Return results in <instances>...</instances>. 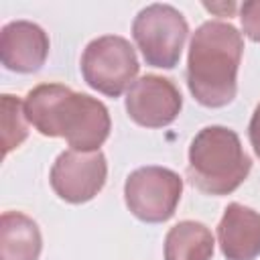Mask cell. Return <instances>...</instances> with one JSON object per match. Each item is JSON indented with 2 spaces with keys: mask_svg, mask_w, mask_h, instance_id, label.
Masks as SVG:
<instances>
[{
  "mask_svg": "<svg viewBox=\"0 0 260 260\" xmlns=\"http://www.w3.org/2000/svg\"><path fill=\"white\" fill-rule=\"evenodd\" d=\"M24 114L43 136L65 138L71 150L93 152L108 140L112 120L108 108L63 83H41L26 93Z\"/></svg>",
  "mask_w": 260,
  "mask_h": 260,
  "instance_id": "1",
  "label": "cell"
},
{
  "mask_svg": "<svg viewBox=\"0 0 260 260\" xmlns=\"http://www.w3.org/2000/svg\"><path fill=\"white\" fill-rule=\"evenodd\" d=\"M244 53L242 32L223 20L203 22L191 37L187 87L205 108H223L238 93V69Z\"/></svg>",
  "mask_w": 260,
  "mask_h": 260,
  "instance_id": "2",
  "label": "cell"
},
{
  "mask_svg": "<svg viewBox=\"0 0 260 260\" xmlns=\"http://www.w3.org/2000/svg\"><path fill=\"white\" fill-rule=\"evenodd\" d=\"M250 169L252 160L240 136L225 126H205L191 140L187 173L191 183L207 195L234 193Z\"/></svg>",
  "mask_w": 260,
  "mask_h": 260,
  "instance_id": "3",
  "label": "cell"
},
{
  "mask_svg": "<svg viewBox=\"0 0 260 260\" xmlns=\"http://www.w3.org/2000/svg\"><path fill=\"white\" fill-rule=\"evenodd\" d=\"M189 35L185 16L171 4H150L142 8L132 22V37L146 65L173 69Z\"/></svg>",
  "mask_w": 260,
  "mask_h": 260,
  "instance_id": "4",
  "label": "cell"
},
{
  "mask_svg": "<svg viewBox=\"0 0 260 260\" xmlns=\"http://www.w3.org/2000/svg\"><path fill=\"white\" fill-rule=\"evenodd\" d=\"M83 81L110 98L122 95L138 75V57L130 41L118 35H104L93 39L81 55Z\"/></svg>",
  "mask_w": 260,
  "mask_h": 260,
  "instance_id": "5",
  "label": "cell"
},
{
  "mask_svg": "<svg viewBox=\"0 0 260 260\" xmlns=\"http://www.w3.org/2000/svg\"><path fill=\"white\" fill-rule=\"evenodd\" d=\"M183 179L165 167H140L124 183V201L134 217L146 223H162L175 215L181 201Z\"/></svg>",
  "mask_w": 260,
  "mask_h": 260,
  "instance_id": "6",
  "label": "cell"
},
{
  "mask_svg": "<svg viewBox=\"0 0 260 260\" xmlns=\"http://www.w3.org/2000/svg\"><path fill=\"white\" fill-rule=\"evenodd\" d=\"M51 187L67 203H85L93 199L106 185L108 162L102 150L79 152L65 150L51 169Z\"/></svg>",
  "mask_w": 260,
  "mask_h": 260,
  "instance_id": "7",
  "label": "cell"
},
{
  "mask_svg": "<svg viewBox=\"0 0 260 260\" xmlns=\"http://www.w3.org/2000/svg\"><path fill=\"white\" fill-rule=\"evenodd\" d=\"M183 108V98L177 85L160 75H142L126 93L128 116L144 128H162L177 120Z\"/></svg>",
  "mask_w": 260,
  "mask_h": 260,
  "instance_id": "8",
  "label": "cell"
},
{
  "mask_svg": "<svg viewBox=\"0 0 260 260\" xmlns=\"http://www.w3.org/2000/svg\"><path fill=\"white\" fill-rule=\"evenodd\" d=\"M49 55L47 32L30 20H12L0 32L2 65L16 73L39 71Z\"/></svg>",
  "mask_w": 260,
  "mask_h": 260,
  "instance_id": "9",
  "label": "cell"
},
{
  "mask_svg": "<svg viewBox=\"0 0 260 260\" xmlns=\"http://www.w3.org/2000/svg\"><path fill=\"white\" fill-rule=\"evenodd\" d=\"M217 242L225 260H254L260 256V213L230 203L217 225Z\"/></svg>",
  "mask_w": 260,
  "mask_h": 260,
  "instance_id": "10",
  "label": "cell"
},
{
  "mask_svg": "<svg viewBox=\"0 0 260 260\" xmlns=\"http://www.w3.org/2000/svg\"><path fill=\"white\" fill-rule=\"evenodd\" d=\"M43 250L41 230L20 211H4L0 217V260H39Z\"/></svg>",
  "mask_w": 260,
  "mask_h": 260,
  "instance_id": "11",
  "label": "cell"
},
{
  "mask_svg": "<svg viewBox=\"0 0 260 260\" xmlns=\"http://www.w3.org/2000/svg\"><path fill=\"white\" fill-rule=\"evenodd\" d=\"M213 234L201 221H179L165 238V260H211Z\"/></svg>",
  "mask_w": 260,
  "mask_h": 260,
  "instance_id": "12",
  "label": "cell"
},
{
  "mask_svg": "<svg viewBox=\"0 0 260 260\" xmlns=\"http://www.w3.org/2000/svg\"><path fill=\"white\" fill-rule=\"evenodd\" d=\"M0 106H2V152L6 156L10 150L18 148L26 140L28 120L24 114V102H20L16 95L4 93Z\"/></svg>",
  "mask_w": 260,
  "mask_h": 260,
  "instance_id": "13",
  "label": "cell"
},
{
  "mask_svg": "<svg viewBox=\"0 0 260 260\" xmlns=\"http://www.w3.org/2000/svg\"><path fill=\"white\" fill-rule=\"evenodd\" d=\"M240 20H242V30L244 35L260 43V0H248L240 6Z\"/></svg>",
  "mask_w": 260,
  "mask_h": 260,
  "instance_id": "14",
  "label": "cell"
},
{
  "mask_svg": "<svg viewBox=\"0 0 260 260\" xmlns=\"http://www.w3.org/2000/svg\"><path fill=\"white\" fill-rule=\"evenodd\" d=\"M248 136H250V144H252L256 156H260V104L256 106V110H254V114L250 118Z\"/></svg>",
  "mask_w": 260,
  "mask_h": 260,
  "instance_id": "15",
  "label": "cell"
}]
</instances>
